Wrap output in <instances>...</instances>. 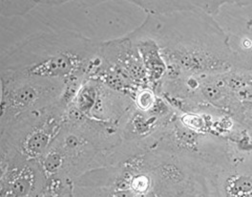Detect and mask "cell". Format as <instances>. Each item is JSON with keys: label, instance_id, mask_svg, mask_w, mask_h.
<instances>
[{"label": "cell", "instance_id": "cell-6", "mask_svg": "<svg viewBox=\"0 0 252 197\" xmlns=\"http://www.w3.org/2000/svg\"><path fill=\"white\" fill-rule=\"evenodd\" d=\"M215 171L217 197H252V168L243 164H221Z\"/></svg>", "mask_w": 252, "mask_h": 197}, {"label": "cell", "instance_id": "cell-7", "mask_svg": "<svg viewBox=\"0 0 252 197\" xmlns=\"http://www.w3.org/2000/svg\"><path fill=\"white\" fill-rule=\"evenodd\" d=\"M136 44L146 71L149 87L156 93L164 82L168 69L156 41L139 32L137 29L129 33Z\"/></svg>", "mask_w": 252, "mask_h": 197}, {"label": "cell", "instance_id": "cell-5", "mask_svg": "<svg viewBox=\"0 0 252 197\" xmlns=\"http://www.w3.org/2000/svg\"><path fill=\"white\" fill-rule=\"evenodd\" d=\"M146 15H164L175 12H204L212 17L217 16L220 8L233 1L226 0H133L129 1Z\"/></svg>", "mask_w": 252, "mask_h": 197}, {"label": "cell", "instance_id": "cell-4", "mask_svg": "<svg viewBox=\"0 0 252 197\" xmlns=\"http://www.w3.org/2000/svg\"><path fill=\"white\" fill-rule=\"evenodd\" d=\"M47 180L37 161L19 155L1 160V197H41Z\"/></svg>", "mask_w": 252, "mask_h": 197}, {"label": "cell", "instance_id": "cell-8", "mask_svg": "<svg viewBox=\"0 0 252 197\" xmlns=\"http://www.w3.org/2000/svg\"><path fill=\"white\" fill-rule=\"evenodd\" d=\"M35 0H1L0 12L2 18H12L27 15L31 10L39 5Z\"/></svg>", "mask_w": 252, "mask_h": 197}, {"label": "cell", "instance_id": "cell-2", "mask_svg": "<svg viewBox=\"0 0 252 197\" xmlns=\"http://www.w3.org/2000/svg\"><path fill=\"white\" fill-rule=\"evenodd\" d=\"M101 41L45 25L1 52V75L58 79L78 87L90 74Z\"/></svg>", "mask_w": 252, "mask_h": 197}, {"label": "cell", "instance_id": "cell-1", "mask_svg": "<svg viewBox=\"0 0 252 197\" xmlns=\"http://www.w3.org/2000/svg\"><path fill=\"white\" fill-rule=\"evenodd\" d=\"M137 30L158 45L168 69L165 79L224 74L235 65L229 36L204 12L147 15Z\"/></svg>", "mask_w": 252, "mask_h": 197}, {"label": "cell", "instance_id": "cell-3", "mask_svg": "<svg viewBox=\"0 0 252 197\" xmlns=\"http://www.w3.org/2000/svg\"><path fill=\"white\" fill-rule=\"evenodd\" d=\"M65 92L62 80L1 75V129L62 102Z\"/></svg>", "mask_w": 252, "mask_h": 197}]
</instances>
